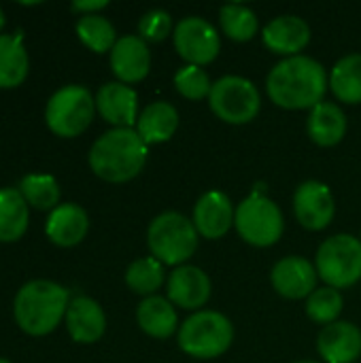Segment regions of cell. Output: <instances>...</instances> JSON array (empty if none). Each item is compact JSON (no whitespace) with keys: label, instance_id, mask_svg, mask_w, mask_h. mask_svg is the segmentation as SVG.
<instances>
[{"label":"cell","instance_id":"ac0fdd59","mask_svg":"<svg viewBox=\"0 0 361 363\" xmlns=\"http://www.w3.org/2000/svg\"><path fill=\"white\" fill-rule=\"evenodd\" d=\"M317 351L326 363H353L361 355V330L349 321L326 325L317 338Z\"/></svg>","mask_w":361,"mask_h":363},{"label":"cell","instance_id":"5bb4252c","mask_svg":"<svg viewBox=\"0 0 361 363\" xmlns=\"http://www.w3.org/2000/svg\"><path fill=\"white\" fill-rule=\"evenodd\" d=\"M262 40L272 53L296 57L311 43V28L298 15H281L262 30Z\"/></svg>","mask_w":361,"mask_h":363},{"label":"cell","instance_id":"d6986e66","mask_svg":"<svg viewBox=\"0 0 361 363\" xmlns=\"http://www.w3.org/2000/svg\"><path fill=\"white\" fill-rule=\"evenodd\" d=\"M66 328L74 342L91 345L102 338L106 330V317L100 304L91 298L79 296L70 300L66 311Z\"/></svg>","mask_w":361,"mask_h":363},{"label":"cell","instance_id":"7c38bea8","mask_svg":"<svg viewBox=\"0 0 361 363\" xmlns=\"http://www.w3.org/2000/svg\"><path fill=\"white\" fill-rule=\"evenodd\" d=\"M317 268L298 255L283 257L274 264L270 272L272 287L279 296L287 300H304L317 289Z\"/></svg>","mask_w":361,"mask_h":363},{"label":"cell","instance_id":"8992f818","mask_svg":"<svg viewBox=\"0 0 361 363\" xmlns=\"http://www.w3.org/2000/svg\"><path fill=\"white\" fill-rule=\"evenodd\" d=\"M96 113V100L83 85H66L57 89L45 108L49 130L62 138L79 136L87 130Z\"/></svg>","mask_w":361,"mask_h":363},{"label":"cell","instance_id":"7a4b0ae2","mask_svg":"<svg viewBox=\"0 0 361 363\" xmlns=\"http://www.w3.org/2000/svg\"><path fill=\"white\" fill-rule=\"evenodd\" d=\"M147 143L134 128H113L102 134L91 151L89 166L102 181L126 183L140 174L147 164Z\"/></svg>","mask_w":361,"mask_h":363},{"label":"cell","instance_id":"277c9868","mask_svg":"<svg viewBox=\"0 0 361 363\" xmlns=\"http://www.w3.org/2000/svg\"><path fill=\"white\" fill-rule=\"evenodd\" d=\"M198 230L181 213H162L157 215L147 230V245L151 257L164 266H185V262L198 249Z\"/></svg>","mask_w":361,"mask_h":363},{"label":"cell","instance_id":"ba28073f","mask_svg":"<svg viewBox=\"0 0 361 363\" xmlns=\"http://www.w3.org/2000/svg\"><path fill=\"white\" fill-rule=\"evenodd\" d=\"M234 225L240 238L253 247H272L283 236V213L281 208L266 196L253 191L247 200L236 208Z\"/></svg>","mask_w":361,"mask_h":363},{"label":"cell","instance_id":"2e32d148","mask_svg":"<svg viewBox=\"0 0 361 363\" xmlns=\"http://www.w3.org/2000/svg\"><path fill=\"white\" fill-rule=\"evenodd\" d=\"M111 68L119 83H138L149 74L151 53L140 36H121L111 51Z\"/></svg>","mask_w":361,"mask_h":363},{"label":"cell","instance_id":"d4e9b609","mask_svg":"<svg viewBox=\"0 0 361 363\" xmlns=\"http://www.w3.org/2000/svg\"><path fill=\"white\" fill-rule=\"evenodd\" d=\"M28 77V53L21 45V32L0 34V87H17Z\"/></svg>","mask_w":361,"mask_h":363},{"label":"cell","instance_id":"30bf717a","mask_svg":"<svg viewBox=\"0 0 361 363\" xmlns=\"http://www.w3.org/2000/svg\"><path fill=\"white\" fill-rule=\"evenodd\" d=\"M174 49L189 66L211 64L221 49L217 30L202 17H185L174 26L172 32Z\"/></svg>","mask_w":361,"mask_h":363},{"label":"cell","instance_id":"e575fe53","mask_svg":"<svg viewBox=\"0 0 361 363\" xmlns=\"http://www.w3.org/2000/svg\"><path fill=\"white\" fill-rule=\"evenodd\" d=\"M4 26V13H2V9H0V28Z\"/></svg>","mask_w":361,"mask_h":363},{"label":"cell","instance_id":"3957f363","mask_svg":"<svg viewBox=\"0 0 361 363\" xmlns=\"http://www.w3.org/2000/svg\"><path fill=\"white\" fill-rule=\"evenodd\" d=\"M68 291L51 281H30L15 296V321L30 336H45L57 328L68 311Z\"/></svg>","mask_w":361,"mask_h":363},{"label":"cell","instance_id":"52a82bcc","mask_svg":"<svg viewBox=\"0 0 361 363\" xmlns=\"http://www.w3.org/2000/svg\"><path fill=\"white\" fill-rule=\"evenodd\" d=\"M315 268L328 287H353L361 279V240L351 234L328 238L317 251Z\"/></svg>","mask_w":361,"mask_h":363},{"label":"cell","instance_id":"8fae6325","mask_svg":"<svg viewBox=\"0 0 361 363\" xmlns=\"http://www.w3.org/2000/svg\"><path fill=\"white\" fill-rule=\"evenodd\" d=\"M294 213L302 228L311 232L326 230L336 213L330 187L321 181H304L294 194Z\"/></svg>","mask_w":361,"mask_h":363},{"label":"cell","instance_id":"ffe728a7","mask_svg":"<svg viewBox=\"0 0 361 363\" xmlns=\"http://www.w3.org/2000/svg\"><path fill=\"white\" fill-rule=\"evenodd\" d=\"M89 228L87 213L77 204H60L51 211L47 219V236L57 247H74L79 245Z\"/></svg>","mask_w":361,"mask_h":363},{"label":"cell","instance_id":"d6a6232c","mask_svg":"<svg viewBox=\"0 0 361 363\" xmlns=\"http://www.w3.org/2000/svg\"><path fill=\"white\" fill-rule=\"evenodd\" d=\"M138 32H140L143 40L160 43V40L168 38V34L172 32V17L162 9H153L140 17Z\"/></svg>","mask_w":361,"mask_h":363},{"label":"cell","instance_id":"484cf974","mask_svg":"<svg viewBox=\"0 0 361 363\" xmlns=\"http://www.w3.org/2000/svg\"><path fill=\"white\" fill-rule=\"evenodd\" d=\"M334 96L345 104L361 102V53H351L338 60L330 74Z\"/></svg>","mask_w":361,"mask_h":363},{"label":"cell","instance_id":"836d02e7","mask_svg":"<svg viewBox=\"0 0 361 363\" xmlns=\"http://www.w3.org/2000/svg\"><path fill=\"white\" fill-rule=\"evenodd\" d=\"M106 6V0H77L72 2V9L74 11H81L83 15H96V11L104 9Z\"/></svg>","mask_w":361,"mask_h":363},{"label":"cell","instance_id":"4dcf8cb0","mask_svg":"<svg viewBox=\"0 0 361 363\" xmlns=\"http://www.w3.org/2000/svg\"><path fill=\"white\" fill-rule=\"evenodd\" d=\"M343 306H345L343 294L338 289H334V287H328V285L321 287V289H315L306 298V315H309V319H313L315 323H321L323 328L338 321V317L343 313Z\"/></svg>","mask_w":361,"mask_h":363},{"label":"cell","instance_id":"d590c367","mask_svg":"<svg viewBox=\"0 0 361 363\" xmlns=\"http://www.w3.org/2000/svg\"><path fill=\"white\" fill-rule=\"evenodd\" d=\"M296 363H319V362H296Z\"/></svg>","mask_w":361,"mask_h":363},{"label":"cell","instance_id":"f546056e","mask_svg":"<svg viewBox=\"0 0 361 363\" xmlns=\"http://www.w3.org/2000/svg\"><path fill=\"white\" fill-rule=\"evenodd\" d=\"M19 194L28 204L38 211L57 208L60 202V185L49 174H28L19 183Z\"/></svg>","mask_w":361,"mask_h":363},{"label":"cell","instance_id":"5b68a950","mask_svg":"<svg viewBox=\"0 0 361 363\" xmlns=\"http://www.w3.org/2000/svg\"><path fill=\"white\" fill-rule=\"evenodd\" d=\"M177 338L185 355L194 359H215L230 349L234 328L230 319L217 311H198L183 321Z\"/></svg>","mask_w":361,"mask_h":363},{"label":"cell","instance_id":"9c48e42d","mask_svg":"<svg viewBox=\"0 0 361 363\" xmlns=\"http://www.w3.org/2000/svg\"><path fill=\"white\" fill-rule=\"evenodd\" d=\"M209 104L211 111L221 121L232 125H243L257 117L262 98L257 87L249 79L228 74L221 77L217 83H213L209 94Z\"/></svg>","mask_w":361,"mask_h":363},{"label":"cell","instance_id":"cb8c5ba5","mask_svg":"<svg viewBox=\"0 0 361 363\" xmlns=\"http://www.w3.org/2000/svg\"><path fill=\"white\" fill-rule=\"evenodd\" d=\"M28 230V202L19 189H0V242H15Z\"/></svg>","mask_w":361,"mask_h":363},{"label":"cell","instance_id":"6da1fadb","mask_svg":"<svg viewBox=\"0 0 361 363\" xmlns=\"http://www.w3.org/2000/svg\"><path fill=\"white\" fill-rule=\"evenodd\" d=\"M328 85L330 77L326 68L306 55L285 57L270 70L266 81L270 100L287 111L315 108L323 102Z\"/></svg>","mask_w":361,"mask_h":363},{"label":"cell","instance_id":"e0dca14e","mask_svg":"<svg viewBox=\"0 0 361 363\" xmlns=\"http://www.w3.org/2000/svg\"><path fill=\"white\" fill-rule=\"evenodd\" d=\"M96 108L102 115V119L115 128H132L138 121L136 119L138 96L130 85L119 81L106 83L98 89Z\"/></svg>","mask_w":361,"mask_h":363},{"label":"cell","instance_id":"9a60e30c","mask_svg":"<svg viewBox=\"0 0 361 363\" xmlns=\"http://www.w3.org/2000/svg\"><path fill=\"white\" fill-rule=\"evenodd\" d=\"M236 211L230 198L221 191H206L194 208V225L200 236L209 240H217L230 232L234 225Z\"/></svg>","mask_w":361,"mask_h":363},{"label":"cell","instance_id":"4fadbf2b","mask_svg":"<svg viewBox=\"0 0 361 363\" xmlns=\"http://www.w3.org/2000/svg\"><path fill=\"white\" fill-rule=\"evenodd\" d=\"M168 300L185 311H200L211 298V279L198 266H179L168 277Z\"/></svg>","mask_w":361,"mask_h":363},{"label":"cell","instance_id":"8d00e7d4","mask_svg":"<svg viewBox=\"0 0 361 363\" xmlns=\"http://www.w3.org/2000/svg\"><path fill=\"white\" fill-rule=\"evenodd\" d=\"M0 363H11V362H6V359H0Z\"/></svg>","mask_w":361,"mask_h":363},{"label":"cell","instance_id":"f1b7e54d","mask_svg":"<svg viewBox=\"0 0 361 363\" xmlns=\"http://www.w3.org/2000/svg\"><path fill=\"white\" fill-rule=\"evenodd\" d=\"M223 34L236 43H247L257 34V17L245 4H226L219 11Z\"/></svg>","mask_w":361,"mask_h":363},{"label":"cell","instance_id":"44dd1931","mask_svg":"<svg viewBox=\"0 0 361 363\" xmlns=\"http://www.w3.org/2000/svg\"><path fill=\"white\" fill-rule=\"evenodd\" d=\"M309 136L319 147H334L338 145L347 134V115L343 108L334 102H321L315 108H311L309 121H306Z\"/></svg>","mask_w":361,"mask_h":363},{"label":"cell","instance_id":"1f68e13d","mask_svg":"<svg viewBox=\"0 0 361 363\" xmlns=\"http://www.w3.org/2000/svg\"><path fill=\"white\" fill-rule=\"evenodd\" d=\"M174 87L177 91L187 100H202L211 94V79L204 68L200 66H185L174 74Z\"/></svg>","mask_w":361,"mask_h":363},{"label":"cell","instance_id":"83f0119b","mask_svg":"<svg viewBox=\"0 0 361 363\" xmlns=\"http://www.w3.org/2000/svg\"><path fill=\"white\" fill-rule=\"evenodd\" d=\"M164 274V264H160L155 257H140L126 270V283L134 294L151 298L162 287Z\"/></svg>","mask_w":361,"mask_h":363},{"label":"cell","instance_id":"7402d4cb","mask_svg":"<svg viewBox=\"0 0 361 363\" xmlns=\"http://www.w3.org/2000/svg\"><path fill=\"white\" fill-rule=\"evenodd\" d=\"M179 128V113L170 102H151L138 115L136 132L147 145H160L174 136Z\"/></svg>","mask_w":361,"mask_h":363},{"label":"cell","instance_id":"4316f807","mask_svg":"<svg viewBox=\"0 0 361 363\" xmlns=\"http://www.w3.org/2000/svg\"><path fill=\"white\" fill-rule=\"evenodd\" d=\"M77 34H79L81 43L96 53L113 51L115 43L119 40L113 23L98 13L96 15H81L77 21Z\"/></svg>","mask_w":361,"mask_h":363},{"label":"cell","instance_id":"603a6c76","mask_svg":"<svg viewBox=\"0 0 361 363\" xmlns=\"http://www.w3.org/2000/svg\"><path fill=\"white\" fill-rule=\"evenodd\" d=\"M136 321H138V328L155 340H166L177 330L174 306L168 298H162V296L145 298L138 304Z\"/></svg>","mask_w":361,"mask_h":363}]
</instances>
